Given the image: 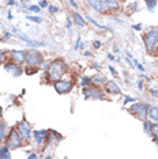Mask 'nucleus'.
<instances>
[{"mask_svg": "<svg viewBox=\"0 0 158 159\" xmlns=\"http://www.w3.org/2000/svg\"><path fill=\"white\" fill-rule=\"evenodd\" d=\"M149 105L147 103H135L132 102V106L130 107V110L134 113L135 116H138V118L145 121L147 118V114H149Z\"/></svg>", "mask_w": 158, "mask_h": 159, "instance_id": "39448f33", "label": "nucleus"}, {"mask_svg": "<svg viewBox=\"0 0 158 159\" xmlns=\"http://www.w3.org/2000/svg\"><path fill=\"white\" fill-rule=\"evenodd\" d=\"M157 30H158V29H157Z\"/></svg>", "mask_w": 158, "mask_h": 159, "instance_id": "09e8293b", "label": "nucleus"}, {"mask_svg": "<svg viewBox=\"0 0 158 159\" xmlns=\"http://www.w3.org/2000/svg\"><path fill=\"white\" fill-rule=\"evenodd\" d=\"M135 98H131V97H127L125 95V101H124V105H127V103H130V102H135Z\"/></svg>", "mask_w": 158, "mask_h": 159, "instance_id": "c756f323", "label": "nucleus"}, {"mask_svg": "<svg viewBox=\"0 0 158 159\" xmlns=\"http://www.w3.org/2000/svg\"><path fill=\"white\" fill-rule=\"evenodd\" d=\"M109 71L112 72V75H113V76H117V74H116V70H114V68H113L112 66H109Z\"/></svg>", "mask_w": 158, "mask_h": 159, "instance_id": "c9c22d12", "label": "nucleus"}, {"mask_svg": "<svg viewBox=\"0 0 158 159\" xmlns=\"http://www.w3.org/2000/svg\"><path fill=\"white\" fill-rule=\"evenodd\" d=\"M90 83H93V78H90V76H82V79H81V86H82V87L90 86Z\"/></svg>", "mask_w": 158, "mask_h": 159, "instance_id": "412c9836", "label": "nucleus"}, {"mask_svg": "<svg viewBox=\"0 0 158 159\" xmlns=\"http://www.w3.org/2000/svg\"><path fill=\"white\" fill-rule=\"evenodd\" d=\"M87 2V4L91 7V8H94L95 11H102V2L101 0H86Z\"/></svg>", "mask_w": 158, "mask_h": 159, "instance_id": "2eb2a0df", "label": "nucleus"}, {"mask_svg": "<svg viewBox=\"0 0 158 159\" xmlns=\"http://www.w3.org/2000/svg\"><path fill=\"white\" fill-rule=\"evenodd\" d=\"M83 95L86 98H91V99H102L104 94L97 86H86L83 87Z\"/></svg>", "mask_w": 158, "mask_h": 159, "instance_id": "423d86ee", "label": "nucleus"}, {"mask_svg": "<svg viewBox=\"0 0 158 159\" xmlns=\"http://www.w3.org/2000/svg\"><path fill=\"white\" fill-rule=\"evenodd\" d=\"M145 3L147 6V8H149V11L153 12L154 8H156V6H157V0H145Z\"/></svg>", "mask_w": 158, "mask_h": 159, "instance_id": "4be33fe9", "label": "nucleus"}, {"mask_svg": "<svg viewBox=\"0 0 158 159\" xmlns=\"http://www.w3.org/2000/svg\"><path fill=\"white\" fill-rule=\"evenodd\" d=\"M71 26H72V20H71V19H67V27L70 29Z\"/></svg>", "mask_w": 158, "mask_h": 159, "instance_id": "ea45409f", "label": "nucleus"}, {"mask_svg": "<svg viewBox=\"0 0 158 159\" xmlns=\"http://www.w3.org/2000/svg\"><path fill=\"white\" fill-rule=\"evenodd\" d=\"M106 90H108V93L112 94V95H118V94H121V90L118 89V86L114 82H106Z\"/></svg>", "mask_w": 158, "mask_h": 159, "instance_id": "4468645a", "label": "nucleus"}, {"mask_svg": "<svg viewBox=\"0 0 158 159\" xmlns=\"http://www.w3.org/2000/svg\"><path fill=\"white\" fill-rule=\"evenodd\" d=\"M93 46H94L95 49H98L100 46H101V41H94V42H93Z\"/></svg>", "mask_w": 158, "mask_h": 159, "instance_id": "2f4dec72", "label": "nucleus"}, {"mask_svg": "<svg viewBox=\"0 0 158 159\" xmlns=\"http://www.w3.org/2000/svg\"><path fill=\"white\" fill-rule=\"evenodd\" d=\"M86 19H87V20H89V22H90V23H93V25H94V26H97V27H100V29H106L105 26H102V25L97 23V22H95V19H93L91 16H87V18H86Z\"/></svg>", "mask_w": 158, "mask_h": 159, "instance_id": "bb28decb", "label": "nucleus"}, {"mask_svg": "<svg viewBox=\"0 0 158 159\" xmlns=\"http://www.w3.org/2000/svg\"><path fill=\"white\" fill-rule=\"evenodd\" d=\"M4 70L8 72V74H11L12 76H21V75L23 74V68L18 63H6Z\"/></svg>", "mask_w": 158, "mask_h": 159, "instance_id": "1a4fd4ad", "label": "nucleus"}, {"mask_svg": "<svg viewBox=\"0 0 158 159\" xmlns=\"http://www.w3.org/2000/svg\"><path fill=\"white\" fill-rule=\"evenodd\" d=\"M66 71H67V64L64 63L63 60H55L48 66L46 75H48L49 80L56 82V80H59V79L63 78V75L66 74Z\"/></svg>", "mask_w": 158, "mask_h": 159, "instance_id": "f257e3e1", "label": "nucleus"}, {"mask_svg": "<svg viewBox=\"0 0 158 159\" xmlns=\"http://www.w3.org/2000/svg\"><path fill=\"white\" fill-rule=\"evenodd\" d=\"M123 2H124V0H123Z\"/></svg>", "mask_w": 158, "mask_h": 159, "instance_id": "de8ad7c7", "label": "nucleus"}, {"mask_svg": "<svg viewBox=\"0 0 158 159\" xmlns=\"http://www.w3.org/2000/svg\"><path fill=\"white\" fill-rule=\"evenodd\" d=\"M147 117H150L153 121L158 122V107L150 106V107H149V114H147Z\"/></svg>", "mask_w": 158, "mask_h": 159, "instance_id": "dca6fc26", "label": "nucleus"}, {"mask_svg": "<svg viewBox=\"0 0 158 159\" xmlns=\"http://www.w3.org/2000/svg\"><path fill=\"white\" fill-rule=\"evenodd\" d=\"M6 146L10 148V150H16V148H21L23 146V139L22 136L18 133L16 129H11L8 133V137L6 140Z\"/></svg>", "mask_w": 158, "mask_h": 159, "instance_id": "f03ea898", "label": "nucleus"}, {"mask_svg": "<svg viewBox=\"0 0 158 159\" xmlns=\"http://www.w3.org/2000/svg\"><path fill=\"white\" fill-rule=\"evenodd\" d=\"M93 83H94L95 86H100L101 83H106V78L104 76L101 74H97L94 78H93Z\"/></svg>", "mask_w": 158, "mask_h": 159, "instance_id": "6ab92c4d", "label": "nucleus"}, {"mask_svg": "<svg viewBox=\"0 0 158 159\" xmlns=\"http://www.w3.org/2000/svg\"><path fill=\"white\" fill-rule=\"evenodd\" d=\"M72 18H74V22L78 25V26H81V27H83L85 26V19L82 18L81 14H78V12H74L72 14Z\"/></svg>", "mask_w": 158, "mask_h": 159, "instance_id": "f3484780", "label": "nucleus"}, {"mask_svg": "<svg viewBox=\"0 0 158 159\" xmlns=\"http://www.w3.org/2000/svg\"><path fill=\"white\" fill-rule=\"evenodd\" d=\"M27 158H29V159H37V158H38V155H37V154H30Z\"/></svg>", "mask_w": 158, "mask_h": 159, "instance_id": "4c0bfd02", "label": "nucleus"}, {"mask_svg": "<svg viewBox=\"0 0 158 159\" xmlns=\"http://www.w3.org/2000/svg\"><path fill=\"white\" fill-rule=\"evenodd\" d=\"M4 38H7V39L11 38V33H4Z\"/></svg>", "mask_w": 158, "mask_h": 159, "instance_id": "79ce46f5", "label": "nucleus"}, {"mask_svg": "<svg viewBox=\"0 0 158 159\" xmlns=\"http://www.w3.org/2000/svg\"><path fill=\"white\" fill-rule=\"evenodd\" d=\"M48 132L46 129H37V131L33 132V136H34V142L38 144V146H41V144H44V142H46V136H48Z\"/></svg>", "mask_w": 158, "mask_h": 159, "instance_id": "9b49d317", "label": "nucleus"}, {"mask_svg": "<svg viewBox=\"0 0 158 159\" xmlns=\"http://www.w3.org/2000/svg\"><path fill=\"white\" fill-rule=\"evenodd\" d=\"M23 2H29V0H23Z\"/></svg>", "mask_w": 158, "mask_h": 159, "instance_id": "49530a36", "label": "nucleus"}, {"mask_svg": "<svg viewBox=\"0 0 158 159\" xmlns=\"http://www.w3.org/2000/svg\"><path fill=\"white\" fill-rule=\"evenodd\" d=\"M48 11L51 12V14H55V12L59 11V8H57L56 6H49V7H48Z\"/></svg>", "mask_w": 158, "mask_h": 159, "instance_id": "c85d7f7f", "label": "nucleus"}, {"mask_svg": "<svg viewBox=\"0 0 158 159\" xmlns=\"http://www.w3.org/2000/svg\"><path fill=\"white\" fill-rule=\"evenodd\" d=\"M26 19H29L30 22H34V23H42V18L35 16V15H27Z\"/></svg>", "mask_w": 158, "mask_h": 159, "instance_id": "393cba45", "label": "nucleus"}, {"mask_svg": "<svg viewBox=\"0 0 158 159\" xmlns=\"http://www.w3.org/2000/svg\"><path fill=\"white\" fill-rule=\"evenodd\" d=\"M142 27H143L142 23H138V25H134V26H132V29H134V30H138V31L142 30Z\"/></svg>", "mask_w": 158, "mask_h": 159, "instance_id": "7c9ffc66", "label": "nucleus"}, {"mask_svg": "<svg viewBox=\"0 0 158 159\" xmlns=\"http://www.w3.org/2000/svg\"><path fill=\"white\" fill-rule=\"evenodd\" d=\"M16 131H18V133H19L21 136H22L23 140H29L31 137V133H33V132H31L30 124H29L27 121H25V120H22L21 122H18Z\"/></svg>", "mask_w": 158, "mask_h": 159, "instance_id": "0eeeda50", "label": "nucleus"}, {"mask_svg": "<svg viewBox=\"0 0 158 159\" xmlns=\"http://www.w3.org/2000/svg\"><path fill=\"white\" fill-rule=\"evenodd\" d=\"M42 55L38 52L37 49H29L26 50V60H25V63L27 64V66H31V67H38L42 64Z\"/></svg>", "mask_w": 158, "mask_h": 159, "instance_id": "7ed1b4c3", "label": "nucleus"}, {"mask_svg": "<svg viewBox=\"0 0 158 159\" xmlns=\"http://www.w3.org/2000/svg\"><path fill=\"white\" fill-rule=\"evenodd\" d=\"M0 117H2V107H0Z\"/></svg>", "mask_w": 158, "mask_h": 159, "instance_id": "a18cd8bd", "label": "nucleus"}, {"mask_svg": "<svg viewBox=\"0 0 158 159\" xmlns=\"http://www.w3.org/2000/svg\"><path fill=\"white\" fill-rule=\"evenodd\" d=\"M15 4H16L15 0H8V6H15Z\"/></svg>", "mask_w": 158, "mask_h": 159, "instance_id": "a19ab883", "label": "nucleus"}, {"mask_svg": "<svg viewBox=\"0 0 158 159\" xmlns=\"http://www.w3.org/2000/svg\"><path fill=\"white\" fill-rule=\"evenodd\" d=\"M10 55L14 59V61L18 64H23L25 60H26V52L25 50H19V49H12L10 52Z\"/></svg>", "mask_w": 158, "mask_h": 159, "instance_id": "f8f14e48", "label": "nucleus"}, {"mask_svg": "<svg viewBox=\"0 0 158 159\" xmlns=\"http://www.w3.org/2000/svg\"><path fill=\"white\" fill-rule=\"evenodd\" d=\"M4 59H6V56H4V53H3V50H0V64L4 61Z\"/></svg>", "mask_w": 158, "mask_h": 159, "instance_id": "72a5a7b5", "label": "nucleus"}, {"mask_svg": "<svg viewBox=\"0 0 158 159\" xmlns=\"http://www.w3.org/2000/svg\"><path fill=\"white\" fill-rule=\"evenodd\" d=\"M38 6H40V7H41V8H42V7H46V6H48V3H46V0H41Z\"/></svg>", "mask_w": 158, "mask_h": 159, "instance_id": "f704fd0d", "label": "nucleus"}, {"mask_svg": "<svg viewBox=\"0 0 158 159\" xmlns=\"http://www.w3.org/2000/svg\"><path fill=\"white\" fill-rule=\"evenodd\" d=\"M70 2V4L74 7V8H78V6H77V3H75V0H68Z\"/></svg>", "mask_w": 158, "mask_h": 159, "instance_id": "e433bc0d", "label": "nucleus"}, {"mask_svg": "<svg viewBox=\"0 0 158 159\" xmlns=\"http://www.w3.org/2000/svg\"><path fill=\"white\" fill-rule=\"evenodd\" d=\"M27 10L29 11H31V12H34V14H38L40 11H41V7L40 6H30Z\"/></svg>", "mask_w": 158, "mask_h": 159, "instance_id": "cd10ccee", "label": "nucleus"}, {"mask_svg": "<svg viewBox=\"0 0 158 159\" xmlns=\"http://www.w3.org/2000/svg\"><path fill=\"white\" fill-rule=\"evenodd\" d=\"M6 132H7V125L4 122H0V142L6 137Z\"/></svg>", "mask_w": 158, "mask_h": 159, "instance_id": "b1692460", "label": "nucleus"}, {"mask_svg": "<svg viewBox=\"0 0 158 159\" xmlns=\"http://www.w3.org/2000/svg\"><path fill=\"white\" fill-rule=\"evenodd\" d=\"M53 87H55L57 94H67V93L71 91V89H72V82L59 79V80H56L53 83Z\"/></svg>", "mask_w": 158, "mask_h": 159, "instance_id": "6e6552de", "label": "nucleus"}, {"mask_svg": "<svg viewBox=\"0 0 158 159\" xmlns=\"http://www.w3.org/2000/svg\"><path fill=\"white\" fill-rule=\"evenodd\" d=\"M136 7H138V3H132V4H131V7H130V8H131V12L132 11H136Z\"/></svg>", "mask_w": 158, "mask_h": 159, "instance_id": "473e14b6", "label": "nucleus"}, {"mask_svg": "<svg viewBox=\"0 0 158 159\" xmlns=\"http://www.w3.org/2000/svg\"><path fill=\"white\" fill-rule=\"evenodd\" d=\"M138 89H139V90H143V83H142V82L138 83Z\"/></svg>", "mask_w": 158, "mask_h": 159, "instance_id": "37998d69", "label": "nucleus"}, {"mask_svg": "<svg viewBox=\"0 0 158 159\" xmlns=\"http://www.w3.org/2000/svg\"><path fill=\"white\" fill-rule=\"evenodd\" d=\"M12 34H15L16 35V37H19L21 39H23V41L25 42H26V44L27 45H30V46H44L45 44H44V42H38V41H33V39H30V38H29V37H26V35H25V34H22V33H21V31L19 30H18V29L16 27H12Z\"/></svg>", "mask_w": 158, "mask_h": 159, "instance_id": "9d476101", "label": "nucleus"}, {"mask_svg": "<svg viewBox=\"0 0 158 159\" xmlns=\"http://www.w3.org/2000/svg\"><path fill=\"white\" fill-rule=\"evenodd\" d=\"M2 158H6V159H10L11 158V152H10V148L4 146V147H0V159Z\"/></svg>", "mask_w": 158, "mask_h": 159, "instance_id": "a211bd4d", "label": "nucleus"}, {"mask_svg": "<svg viewBox=\"0 0 158 159\" xmlns=\"http://www.w3.org/2000/svg\"><path fill=\"white\" fill-rule=\"evenodd\" d=\"M120 8L118 0H104L102 2V10H109V11H117Z\"/></svg>", "mask_w": 158, "mask_h": 159, "instance_id": "ddd939ff", "label": "nucleus"}, {"mask_svg": "<svg viewBox=\"0 0 158 159\" xmlns=\"http://www.w3.org/2000/svg\"><path fill=\"white\" fill-rule=\"evenodd\" d=\"M150 93H151V94H153V95H154V97H158V91H157V90H154V89H151V90H150Z\"/></svg>", "mask_w": 158, "mask_h": 159, "instance_id": "58836bf2", "label": "nucleus"}, {"mask_svg": "<svg viewBox=\"0 0 158 159\" xmlns=\"http://www.w3.org/2000/svg\"><path fill=\"white\" fill-rule=\"evenodd\" d=\"M143 39H145V46H146L147 52H153L154 46H156L158 42V30L157 29H150L146 33Z\"/></svg>", "mask_w": 158, "mask_h": 159, "instance_id": "20e7f679", "label": "nucleus"}, {"mask_svg": "<svg viewBox=\"0 0 158 159\" xmlns=\"http://www.w3.org/2000/svg\"><path fill=\"white\" fill-rule=\"evenodd\" d=\"M151 126H153V122L151 121H147L145 120V125H143V131H145L147 135H151Z\"/></svg>", "mask_w": 158, "mask_h": 159, "instance_id": "5701e85b", "label": "nucleus"}, {"mask_svg": "<svg viewBox=\"0 0 158 159\" xmlns=\"http://www.w3.org/2000/svg\"><path fill=\"white\" fill-rule=\"evenodd\" d=\"M151 135H153V140H154V143L158 142V122H156V124H153V126H151Z\"/></svg>", "mask_w": 158, "mask_h": 159, "instance_id": "aec40b11", "label": "nucleus"}, {"mask_svg": "<svg viewBox=\"0 0 158 159\" xmlns=\"http://www.w3.org/2000/svg\"><path fill=\"white\" fill-rule=\"evenodd\" d=\"M108 59H109V60H112V61H113V60H114V56H113V55H110V53H109V55H108Z\"/></svg>", "mask_w": 158, "mask_h": 159, "instance_id": "c03bdc74", "label": "nucleus"}, {"mask_svg": "<svg viewBox=\"0 0 158 159\" xmlns=\"http://www.w3.org/2000/svg\"><path fill=\"white\" fill-rule=\"evenodd\" d=\"M38 70H37V67H31V66H29V68H25V72H26L27 75H33L35 74Z\"/></svg>", "mask_w": 158, "mask_h": 159, "instance_id": "a878e982", "label": "nucleus"}]
</instances>
